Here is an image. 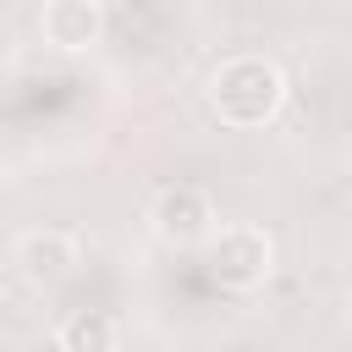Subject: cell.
<instances>
[{
    "label": "cell",
    "instance_id": "obj_1",
    "mask_svg": "<svg viewBox=\"0 0 352 352\" xmlns=\"http://www.w3.org/2000/svg\"><path fill=\"white\" fill-rule=\"evenodd\" d=\"M286 72L270 55H226L204 77V104L231 132H258L286 110Z\"/></svg>",
    "mask_w": 352,
    "mask_h": 352
},
{
    "label": "cell",
    "instance_id": "obj_2",
    "mask_svg": "<svg viewBox=\"0 0 352 352\" xmlns=\"http://www.w3.org/2000/svg\"><path fill=\"white\" fill-rule=\"evenodd\" d=\"M209 280L226 292H258L275 275V236L253 220H220L214 236L204 242Z\"/></svg>",
    "mask_w": 352,
    "mask_h": 352
},
{
    "label": "cell",
    "instance_id": "obj_3",
    "mask_svg": "<svg viewBox=\"0 0 352 352\" xmlns=\"http://www.w3.org/2000/svg\"><path fill=\"white\" fill-rule=\"evenodd\" d=\"M220 226V209L204 187L192 182H176V187H160L154 204H148V231L165 242V248H204Z\"/></svg>",
    "mask_w": 352,
    "mask_h": 352
},
{
    "label": "cell",
    "instance_id": "obj_4",
    "mask_svg": "<svg viewBox=\"0 0 352 352\" xmlns=\"http://www.w3.org/2000/svg\"><path fill=\"white\" fill-rule=\"evenodd\" d=\"M38 38L55 55H88L104 38V6L99 0H44L38 6Z\"/></svg>",
    "mask_w": 352,
    "mask_h": 352
},
{
    "label": "cell",
    "instance_id": "obj_5",
    "mask_svg": "<svg viewBox=\"0 0 352 352\" xmlns=\"http://www.w3.org/2000/svg\"><path fill=\"white\" fill-rule=\"evenodd\" d=\"M11 264H16V275L33 280V286H60V280L82 264V248H77L72 231L44 226V231H22V236H16Z\"/></svg>",
    "mask_w": 352,
    "mask_h": 352
},
{
    "label": "cell",
    "instance_id": "obj_6",
    "mask_svg": "<svg viewBox=\"0 0 352 352\" xmlns=\"http://www.w3.org/2000/svg\"><path fill=\"white\" fill-rule=\"evenodd\" d=\"M116 341H121V324L104 308H72L55 324V346L60 352H110Z\"/></svg>",
    "mask_w": 352,
    "mask_h": 352
},
{
    "label": "cell",
    "instance_id": "obj_7",
    "mask_svg": "<svg viewBox=\"0 0 352 352\" xmlns=\"http://www.w3.org/2000/svg\"><path fill=\"white\" fill-rule=\"evenodd\" d=\"M346 319H352V292H346Z\"/></svg>",
    "mask_w": 352,
    "mask_h": 352
}]
</instances>
